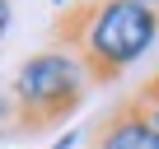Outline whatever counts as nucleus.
Instances as JSON below:
<instances>
[{
	"label": "nucleus",
	"mask_w": 159,
	"mask_h": 149,
	"mask_svg": "<svg viewBox=\"0 0 159 149\" xmlns=\"http://www.w3.org/2000/svg\"><path fill=\"white\" fill-rule=\"evenodd\" d=\"M159 37V10L140 0H75L52 19V47L66 51L89 84H112Z\"/></svg>",
	"instance_id": "1"
},
{
	"label": "nucleus",
	"mask_w": 159,
	"mask_h": 149,
	"mask_svg": "<svg viewBox=\"0 0 159 149\" xmlns=\"http://www.w3.org/2000/svg\"><path fill=\"white\" fill-rule=\"evenodd\" d=\"M84 70H80L66 51H38L14 70L10 84V126L19 135H42L56 130L80 103H84Z\"/></svg>",
	"instance_id": "2"
},
{
	"label": "nucleus",
	"mask_w": 159,
	"mask_h": 149,
	"mask_svg": "<svg viewBox=\"0 0 159 149\" xmlns=\"http://www.w3.org/2000/svg\"><path fill=\"white\" fill-rule=\"evenodd\" d=\"M154 144H159V130H154V121L136 93L112 103L84 140V149H154Z\"/></svg>",
	"instance_id": "3"
},
{
	"label": "nucleus",
	"mask_w": 159,
	"mask_h": 149,
	"mask_svg": "<svg viewBox=\"0 0 159 149\" xmlns=\"http://www.w3.org/2000/svg\"><path fill=\"white\" fill-rule=\"evenodd\" d=\"M136 98L145 103V112H150V121H154V130H159V70H154V74H145V79H140V89H136Z\"/></svg>",
	"instance_id": "4"
},
{
	"label": "nucleus",
	"mask_w": 159,
	"mask_h": 149,
	"mask_svg": "<svg viewBox=\"0 0 159 149\" xmlns=\"http://www.w3.org/2000/svg\"><path fill=\"white\" fill-rule=\"evenodd\" d=\"M10 14H14V5H10V0H0V37H5V28H10Z\"/></svg>",
	"instance_id": "5"
},
{
	"label": "nucleus",
	"mask_w": 159,
	"mask_h": 149,
	"mask_svg": "<svg viewBox=\"0 0 159 149\" xmlns=\"http://www.w3.org/2000/svg\"><path fill=\"white\" fill-rule=\"evenodd\" d=\"M0 121L10 126V98H0Z\"/></svg>",
	"instance_id": "6"
},
{
	"label": "nucleus",
	"mask_w": 159,
	"mask_h": 149,
	"mask_svg": "<svg viewBox=\"0 0 159 149\" xmlns=\"http://www.w3.org/2000/svg\"><path fill=\"white\" fill-rule=\"evenodd\" d=\"M140 5H150V10H159V0H140Z\"/></svg>",
	"instance_id": "7"
},
{
	"label": "nucleus",
	"mask_w": 159,
	"mask_h": 149,
	"mask_svg": "<svg viewBox=\"0 0 159 149\" xmlns=\"http://www.w3.org/2000/svg\"><path fill=\"white\" fill-rule=\"evenodd\" d=\"M154 149H159V144H154Z\"/></svg>",
	"instance_id": "8"
}]
</instances>
